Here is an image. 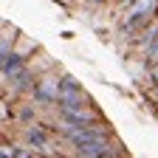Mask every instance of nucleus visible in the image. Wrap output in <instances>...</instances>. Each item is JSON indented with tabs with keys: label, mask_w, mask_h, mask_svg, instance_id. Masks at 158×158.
I'll return each mask as SVG.
<instances>
[{
	"label": "nucleus",
	"mask_w": 158,
	"mask_h": 158,
	"mask_svg": "<svg viewBox=\"0 0 158 158\" xmlns=\"http://www.w3.org/2000/svg\"><path fill=\"white\" fill-rule=\"evenodd\" d=\"M144 82H147V88H150V90H155V88H158V62H152V65H147V68H144Z\"/></svg>",
	"instance_id": "8"
},
{
	"label": "nucleus",
	"mask_w": 158,
	"mask_h": 158,
	"mask_svg": "<svg viewBox=\"0 0 158 158\" xmlns=\"http://www.w3.org/2000/svg\"><path fill=\"white\" fill-rule=\"evenodd\" d=\"M11 158H43L37 150H31V147H26V144H14L11 147Z\"/></svg>",
	"instance_id": "7"
},
{
	"label": "nucleus",
	"mask_w": 158,
	"mask_h": 158,
	"mask_svg": "<svg viewBox=\"0 0 158 158\" xmlns=\"http://www.w3.org/2000/svg\"><path fill=\"white\" fill-rule=\"evenodd\" d=\"M28 62H31V59H26L23 54L11 51V54H9V59L3 62V68H0V85H3V88H9V85L14 82V79H17L20 73H23V71L28 68Z\"/></svg>",
	"instance_id": "4"
},
{
	"label": "nucleus",
	"mask_w": 158,
	"mask_h": 158,
	"mask_svg": "<svg viewBox=\"0 0 158 158\" xmlns=\"http://www.w3.org/2000/svg\"><path fill=\"white\" fill-rule=\"evenodd\" d=\"M110 141L113 138H96V141H90V144H82V147L73 150V158H99L110 147Z\"/></svg>",
	"instance_id": "6"
},
{
	"label": "nucleus",
	"mask_w": 158,
	"mask_h": 158,
	"mask_svg": "<svg viewBox=\"0 0 158 158\" xmlns=\"http://www.w3.org/2000/svg\"><path fill=\"white\" fill-rule=\"evenodd\" d=\"M82 3H85L88 9H102L105 3H110V0H82Z\"/></svg>",
	"instance_id": "9"
},
{
	"label": "nucleus",
	"mask_w": 158,
	"mask_h": 158,
	"mask_svg": "<svg viewBox=\"0 0 158 158\" xmlns=\"http://www.w3.org/2000/svg\"><path fill=\"white\" fill-rule=\"evenodd\" d=\"M11 116H14V122H20V124H34L37 122V105L34 102H14V107H11Z\"/></svg>",
	"instance_id": "5"
},
{
	"label": "nucleus",
	"mask_w": 158,
	"mask_h": 158,
	"mask_svg": "<svg viewBox=\"0 0 158 158\" xmlns=\"http://www.w3.org/2000/svg\"><path fill=\"white\" fill-rule=\"evenodd\" d=\"M59 110V124H71V127H90L105 122V113L96 107V102L79 105V107H56Z\"/></svg>",
	"instance_id": "3"
},
{
	"label": "nucleus",
	"mask_w": 158,
	"mask_h": 158,
	"mask_svg": "<svg viewBox=\"0 0 158 158\" xmlns=\"http://www.w3.org/2000/svg\"><path fill=\"white\" fill-rule=\"evenodd\" d=\"M59 76H62V65L37 79V85L31 90V102L37 107H56V102H59Z\"/></svg>",
	"instance_id": "1"
},
{
	"label": "nucleus",
	"mask_w": 158,
	"mask_h": 158,
	"mask_svg": "<svg viewBox=\"0 0 158 158\" xmlns=\"http://www.w3.org/2000/svg\"><path fill=\"white\" fill-rule=\"evenodd\" d=\"M88 102H93V99L85 90V85L79 82L73 73L62 71V76H59V102H56V107H79V105H88Z\"/></svg>",
	"instance_id": "2"
},
{
	"label": "nucleus",
	"mask_w": 158,
	"mask_h": 158,
	"mask_svg": "<svg viewBox=\"0 0 158 158\" xmlns=\"http://www.w3.org/2000/svg\"><path fill=\"white\" fill-rule=\"evenodd\" d=\"M110 3H113V6L118 9V6H122V3H124V0H110Z\"/></svg>",
	"instance_id": "10"
}]
</instances>
